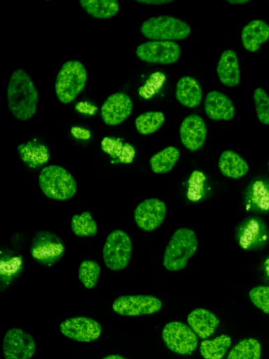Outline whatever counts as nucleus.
<instances>
[{"label":"nucleus","mask_w":269,"mask_h":359,"mask_svg":"<svg viewBox=\"0 0 269 359\" xmlns=\"http://www.w3.org/2000/svg\"><path fill=\"white\" fill-rule=\"evenodd\" d=\"M165 116L161 111H150L139 114L134 121L137 131L142 135L156 132L165 123Z\"/></svg>","instance_id":"obj_28"},{"label":"nucleus","mask_w":269,"mask_h":359,"mask_svg":"<svg viewBox=\"0 0 269 359\" xmlns=\"http://www.w3.org/2000/svg\"><path fill=\"white\" fill-rule=\"evenodd\" d=\"M207 130L204 120L198 115L187 116L179 127V136L182 144L189 151L199 150L204 144Z\"/></svg>","instance_id":"obj_16"},{"label":"nucleus","mask_w":269,"mask_h":359,"mask_svg":"<svg viewBox=\"0 0 269 359\" xmlns=\"http://www.w3.org/2000/svg\"><path fill=\"white\" fill-rule=\"evenodd\" d=\"M218 165L223 175L232 179H240L249 171L247 161L232 150H224L221 153Z\"/></svg>","instance_id":"obj_23"},{"label":"nucleus","mask_w":269,"mask_h":359,"mask_svg":"<svg viewBox=\"0 0 269 359\" xmlns=\"http://www.w3.org/2000/svg\"><path fill=\"white\" fill-rule=\"evenodd\" d=\"M162 338L168 349L181 355L191 354L198 346L196 334L179 321L167 323L163 329Z\"/></svg>","instance_id":"obj_8"},{"label":"nucleus","mask_w":269,"mask_h":359,"mask_svg":"<svg viewBox=\"0 0 269 359\" xmlns=\"http://www.w3.org/2000/svg\"><path fill=\"white\" fill-rule=\"evenodd\" d=\"M81 8L91 17L96 19H109L119 11L120 6L115 0H81Z\"/></svg>","instance_id":"obj_25"},{"label":"nucleus","mask_w":269,"mask_h":359,"mask_svg":"<svg viewBox=\"0 0 269 359\" xmlns=\"http://www.w3.org/2000/svg\"><path fill=\"white\" fill-rule=\"evenodd\" d=\"M71 229L79 237H92L97 233V224L88 211L75 214L71 219Z\"/></svg>","instance_id":"obj_31"},{"label":"nucleus","mask_w":269,"mask_h":359,"mask_svg":"<svg viewBox=\"0 0 269 359\" xmlns=\"http://www.w3.org/2000/svg\"><path fill=\"white\" fill-rule=\"evenodd\" d=\"M249 0H228L227 2L231 4H244L249 2Z\"/></svg>","instance_id":"obj_36"},{"label":"nucleus","mask_w":269,"mask_h":359,"mask_svg":"<svg viewBox=\"0 0 269 359\" xmlns=\"http://www.w3.org/2000/svg\"><path fill=\"white\" fill-rule=\"evenodd\" d=\"M256 116L263 125H269V96L262 88H256L253 94Z\"/></svg>","instance_id":"obj_33"},{"label":"nucleus","mask_w":269,"mask_h":359,"mask_svg":"<svg viewBox=\"0 0 269 359\" xmlns=\"http://www.w3.org/2000/svg\"><path fill=\"white\" fill-rule=\"evenodd\" d=\"M102 359H126V358H125L124 357H123L120 355L113 354V355H106V356L102 358Z\"/></svg>","instance_id":"obj_37"},{"label":"nucleus","mask_w":269,"mask_h":359,"mask_svg":"<svg viewBox=\"0 0 269 359\" xmlns=\"http://www.w3.org/2000/svg\"><path fill=\"white\" fill-rule=\"evenodd\" d=\"M65 247L62 241L54 233L41 231L34 236L30 253L32 258L44 266H52L63 257Z\"/></svg>","instance_id":"obj_7"},{"label":"nucleus","mask_w":269,"mask_h":359,"mask_svg":"<svg viewBox=\"0 0 269 359\" xmlns=\"http://www.w3.org/2000/svg\"><path fill=\"white\" fill-rule=\"evenodd\" d=\"M87 79V70L80 61L65 62L60 69L55 83L58 100L64 104L72 102L85 88Z\"/></svg>","instance_id":"obj_4"},{"label":"nucleus","mask_w":269,"mask_h":359,"mask_svg":"<svg viewBox=\"0 0 269 359\" xmlns=\"http://www.w3.org/2000/svg\"><path fill=\"white\" fill-rule=\"evenodd\" d=\"M204 107L207 116L214 121H230L234 117L235 113L231 100L217 90H212L207 93Z\"/></svg>","instance_id":"obj_17"},{"label":"nucleus","mask_w":269,"mask_h":359,"mask_svg":"<svg viewBox=\"0 0 269 359\" xmlns=\"http://www.w3.org/2000/svg\"><path fill=\"white\" fill-rule=\"evenodd\" d=\"M180 157L179 150L169 146L153 154L149 159L151 170L156 174H165L172 170Z\"/></svg>","instance_id":"obj_26"},{"label":"nucleus","mask_w":269,"mask_h":359,"mask_svg":"<svg viewBox=\"0 0 269 359\" xmlns=\"http://www.w3.org/2000/svg\"><path fill=\"white\" fill-rule=\"evenodd\" d=\"M268 170H269V161H268Z\"/></svg>","instance_id":"obj_38"},{"label":"nucleus","mask_w":269,"mask_h":359,"mask_svg":"<svg viewBox=\"0 0 269 359\" xmlns=\"http://www.w3.org/2000/svg\"><path fill=\"white\" fill-rule=\"evenodd\" d=\"M249 297L256 308L269 314V286L259 285L253 287L249 292Z\"/></svg>","instance_id":"obj_34"},{"label":"nucleus","mask_w":269,"mask_h":359,"mask_svg":"<svg viewBox=\"0 0 269 359\" xmlns=\"http://www.w3.org/2000/svg\"><path fill=\"white\" fill-rule=\"evenodd\" d=\"M261 345L254 338H247L239 341L232 348L227 359H260Z\"/></svg>","instance_id":"obj_30"},{"label":"nucleus","mask_w":269,"mask_h":359,"mask_svg":"<svg viewBox=\"0 0 269 359\" xmlns=\"http://www.w3.org/2000/svg\"><path fill=\"white\" fill-rule=\"evenodd\" d=\"M175 96L177 101L184 107L194 108L202 100V92L196 79L191 76L181 77L177 83Z\"/></svg>","instance_id":"obj_22"},{"label":"nucleus","mask_w":269,"mask_h":359,"mask_svg":"<svg viewBox=\"0 0 269 359\" xmlns=\"http://www.w3.org/2000/svg\"><path fill=\"white\" fill-rule=\"evenodd\" d=\"M187 321L196 335L202 339L213 334L219 325V320L214 313L202 308L191 311L188 315Z\"/></svg>","instance_id":"obj_20"},{"label":"nucleus","mask_w":269,"mask_h":359,"mask_svg":"<svg viewBox=\"0 0 269 359\" xmlns=\"http://www.w3.org/2000/svg\"><path fill=\"white\" fill-rule=\"evenodd\" d=\"M220 82L228 87H235L240 83V72L237 54L233 50H225L216 66Z\"/></svg>","instance_id":"obj_19"},{"label":"nucleus","mask_w":269,"mask_h":359,"mask_svg":"<svg viewBox=\"0 0 269 359\" xmlns=\"http://www.w3.org/2000/svg\"><path fill=\"white\" fill-rule=\"evenodd\" d=\"M136 56L149 63L170 65L176 62L181 55L180 46L174 41H150L139 45Z\"/></svg>","instance_id":"obj_9"},{"label":"nucleus","mask_w":269,"mask_h":359,"mask_svg":"<svg viewBox=\"0 0 269 359\" xmlns=\"http://www.w3.org/2000/svg\"><path fill=\"white\" fill-rule=\"evenodd\" d=\"M132 252L128 234L120 229L113 230L106 237L102 250L106 266L112 271L124 269L129 264Z\"/></svg>","instance_id":"obj_6"},{"label":"nucleus","mask_w":269,"mask_h":359,"mask_svg":"<svg viewBox=\"0 0 269 359\" xmlns=\"http://www.w3.org/2000/svg\"><path fill=\"white\" fill-rule=\"evenodd\" d=\"M142 34L152 41L183 40L189 36L191 29L185 21L170 15L151 17L139 28Z\"/></svg>","instance_id":"obj_5"},{"label":"nucleus","mask_w":269,"mask_h":359,"mask_svg":"<svg viewBox=\"0 0 269 359\" xmlns=\"http://www.w3.org/2000/svg\"><path fill=\"white\" fill-rule=\"evenodd\" d=\"M132 108L130 97L125 93L117 92L104 100L100 108V116L106 125L116 126L131 115Z\"/></svg>","instance_id":"obj_14"},{"label":"nucleus","mask_w":269,"mask_h":359,"mask_svg":"<svg viewBox=\"0 0 269 359\" xmlns=\"http://www.w3.org/2000/svg\"><path fill=\"white\" fill-rule=\"evenodd\" d=\"M167 212L165 203L156 198H146L139 203L134 211V219L142 231L151 232L159 227Z\"/></svg>","instance_id":"obj_12"},{"label":"nucleus","mask_w":269,"mask_h":359,"mask_svg":"<svg viewBox=\"0 0 269 359\" xmlns=\"http://www.w3.org/2000/svg\"><path fill=\"white\" fill-rule=\"evenodd\" d=\"M162 308L161 301L152 295H124L116 298L112 304V310L125 316L150 315Z\"/></svg>","instance_id":"obj_10"},{"label":"nucleus","mask_w":269,"mask_h":359,"mask_svg":"<svg viewBox=\"0 0 269 359\" xmlns=\"http://www.w3.org/2000/svg\"><path fill=\"white\" fill-rule=\"evenodd\" d=\"M2 351L5 359H31L36 351V343L23 330L11 328L4 334Z\"/></svg>","instance_id":"obj_11"},{"label":"nucleus","mask_w":269,"mask_h":359,"mask_svg":"<svg viewBox=\"0 0 269 359\" xmlns=\"http://www.w3.org/2000/svg\"><path fill=\"white\" fill-rule=\"evenodd\" d=\"M230 344V337L221 334L213 339L202 341L200 344V352L205 359H222Z\"/></svg>","instance_id":"obj_27"},{"label":"nucleus","mask_w":269,"mask_h":359,"mask_svg":"<svg viewBox=\"0 0 269 359\" xmlns=\"http://www.w3.org/2000/svg\"><path fill=\"white\" fill-rule=\"evenodd\" d=\"M247 206L256 212L269 211V181L257 180L250 186L247 196Z\"/></svg>","instance_id":"obj_24"},{"label":"nucleus","mask_w":269,"mask_h":359,"mask_svg":"<svg viewBox=\"0 0 269 359\" xmlns=\"http://www.w3.org/2000/svg\"><path fill=\"white\" fill-rule=\"evenodd\" d=\"M269 238V231L263 221L257 217L245 220L237 233L240 246L246 250H258L263 247Z\"/></svg>","instance_id":"obj_15"},{"label":"nucleus","mask_w":269,"mask_h":359,"mask_svg":"<svg viewBox=\"0 0 269 359\" xmlns=\"http://www.w3.org/2000/svg\"><path fill=\"white\" fill-rule=\"evenodd\" d=\"M17 149L21 161L32 169L43 166L50 158L48 147L37 140L20 144Z\"/></svg>","instance_id":"obj_21"},{"label":"nucleus","mask_w":269,"mask_h":359,"mask_svg":"<svg viewBox=\"0 0 269 359\" xmlns=\"http://www.w3.org/2000/svg\"><path fill=\"white\" fill-rule=\"evenodd\" d=\"M60 331L66 337L79 342H90L97 339L102 334V327L95 320L76 316L62 321Z\"/></svg>","instance_id":"obj_13"},{"label":"nucleus","mask_w":269,"mask_h":359,"mask_svg":"<svg viewBox=\"0 0 269 359\" xmlns=\"http://www.w3.org/2000/svg\"><path fill=\"white\" fill-rule=\"evenodd\" d=\"M39 185L46 196L55 201H67L74 196L77 184L74 177L58 165L45 166L39 175Z\"/></svg>","instance_id":"obj_3"},{"label":"nucleus","mask_w":269,"mask_h":359,"mask_svg":"<svg viewBox=\"0 0 269 359\" xmlns=\"http://www.w3.org/2000/svg\"><path fill=\"white\" fill-rule=\"evenodd\" d=\"M23 262L20 256L13 254H2L1 257L0 279L2 284L8 285L21 272Z\"/></svg>","instance_id":"obj_29"},{"label":"nucleus","mask_w":269,"mask_h":359,"mask_svg":"<svg viewBox=\"0 0 269 359\" xmlns=\"http://www.w3.org/2000/svg\"><path fill=\"white\" fill-rule=\"evenodd\" d=\"M8 107L13 116L27 121L36 114L39 93L31 77L22 69L11 75L7 87Z\"/></svg>","instance_id":"obj_1"},{"label":"nucleus","mask_w":269,"mask_h":359,"mask_svg":"<svg viewBox=\"0 0 269 359\" xmlns=\"http://www.w3.org/2000/svg\"><path fill=\"white\" fill-rule=\"evenodd\" d=\"M198 245L197 236L192 229L186 227L178 229L165 248L163 259L164 267L174 272L183 269L196 252Z\"/></svg>","instance_id":"obj_2"},{"label":"nucleus","mask_w":269,"mask_h":359,"mask_svg":"<svg viewBox=\"0 0 269 359\" xmlns=\"http://www.w3.org/2000/svg\"><path fill=\"white\" fill-rule=\"evenodd\" d=\"M136 1L149 5H163L172 2L171 0H137Z\"/></svg>","instance_id":"obj_35"},{"label":"nucleus","mask_w":269,"mask_h":359,"mask_svg":"<svg viewBox=\"0 0 269 359\" xmlns=\"http://www.w3.org/2000/svg\"><path fill=\"white\" fill-rule=\"evenodd\" d=\"M269 39V25L262 20H253L242 28L241 41L247 51H258Z\"/></svg>","instance_id":"obj_18"},{"label":"nucleus","mask_w":269,"mask_h":359,"mask_svg":"<svg viewBox=\"0 0 269 359\" xmlns=\"http://www.w3.org/2000/svg\"><path fill=\"white\" fill-rule=\"evenodd\" d=\"M101 272L99 264L90 259L83 260L78 269V279L83 286L88 290L97 285Z\"/></svg>","instance_id":"obj_32"}]
</instances>
